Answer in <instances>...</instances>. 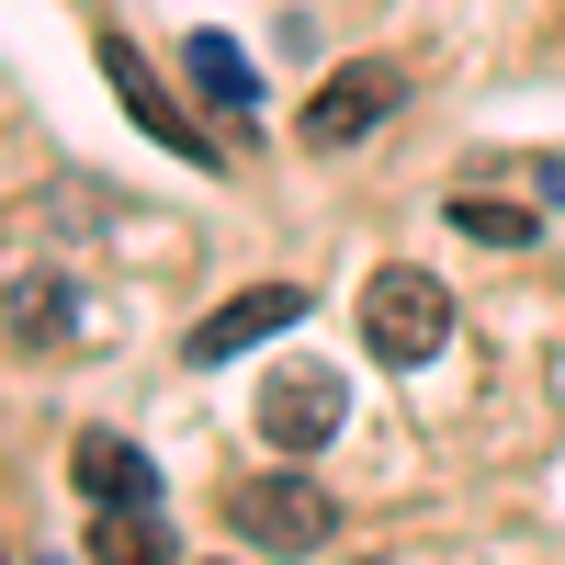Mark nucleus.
Masks as SVG:
<instances>
[{
	"instance_id": "nucleus-9",
	"label": "nucleus",
	"mask_w": 565,
	"mask_h": 565,
	"mask_svg": "<svg viewBox=\"0 0 565 565\" xmlns=\"http://www.w3.org/2000/svg\"><path fill=\"white\" fill-rule=\"evenodd\" d=\"M0 328H12L23 351H57V340H79V295H68L57 271H23L12 295H0Z\"/></svg>"
},
{
	"instance_id": "nucleus-2",
	"label": "nucleus",
	"mask_w": 565,
	"mask_h": 565,
	"mask_svg": "<svg viewBox=\"0 0 565 565\" xmlns=\"http://www.w3.org/2000/svg\"><path fill=\"white\" fill-rule=\"evenodd\" d=\"M226 532H238L249 554H317V543H340V498H328L317 476H295V452H282L271 476L226 487Z\"/></svg>"
},
{
	"instance_id": "nucleus-1",
	"label": "nucleus",
	"mask_w": 565,
	"mask_h": 565,
	"mask_svg": "<svg viewBox=\"0 0 565 565\" xmlns=\"http://www.w3.org/2000/svg\"><path fill=\"white\" fill-rule=\"evenodd\" d=\"M68 487H79V509H90V554H170V532H159V463L136 452V441H114V430H79L68 441Z\"/></svg>"
},
{
	"instance_id": "nucleus-10",
	"label": "nucleus",
	"mask_w": 565,
	"mask_h": 565,
	"mask_svg": "<svg viewBox=\"0 0 565 565\" xmlns=\"http://www.w3.org/2000/svg\"><path fill=\"white\" fill-rule=\"evenodd\" d=\"M441 215H452L476 249H532V238H543V204H498V193H452Z\"/></svg>"
},
{
	"instance_id": "nucleus-5",
	"label": "nucleus",
	"mask_w": 565,
	"mask_h": 565,
	"mask_svg": "<svg viewBox=\"0 0 565 565\" xmlns=\"http://www.w3.org/2000/svg\"><path fill=\"white\" fill-rule=\"evenodd\" d=\"M396 103H407V68H385V57H362V68H328V79H317V103L295 114V136H306L317 159H340V148H362V136L385 125Z\"/></svg>"
},
{
	"instance_id": "nucleus-11",
	"label": "nucleus",
	"mask_w": 565,
	"mask_h": 565,
	"mask_svg": "<svg viewBox=\"0 0 565 565\" xmlns=\"http://www.w3.org/2000/svg\"><path fill=\"white\" fill-rule=\"evenodd\" d=\"M521 181H532V204H565V159H532Z\"/></svg>"
},
{
	"instance_id": "nucleus-7",
	"label": "nucleus",
	"mask_w": 565,
	"mask_h": 565,
	"mask_svg": "<svg viewBox=\"0 0 565 565\" xmlns=\"http://www.w3.org/2000/svg\"><path fill=\"white\" fill-rule=\"evenodd\" d=\"M317 295H306V282H249V295H226L204 328H193V340H181V362H238V351H260L271 340V328H295Z\"/></svg>"
},
{
	"instance_id": "nucleus-4",
	"label": "nucleus",
	"mask_w": 565,
	"mask_h": 565,
	"mask_svg": "<svg viewBox=\"0 0 565 565\" xmlns=\"http://www.w3.org/2000/svg\"><path fill=\"white\" fill-rule=\"evenodd\" d=\"M340 418H351V373H328V362H282L260 385V441L295 452V463L340 441Z\"/></svg>"
},
{
	"instance_id": "nucleus-3",
	"label": "nucleus",
	"mask_w": 565,
	"mask_h": 565,
	"mask_svg": "<svg viewBox=\"0 0 565 565\" xmlns=\"http://www.w3.org/2000/svg\"><path fill=\"white\" fill-rule=\"evenodd\" d=\"M441 340H452V282L407 271V260L362 282V351L385 362V373H418V362H430Z\"/></svg>"
},
{
	"instance_id": "nucleus-6",
	"label": "nucleus",
	"mask_w": 565,
	"mask_h": 565,
	"mask_svg": "<svg viewBox=\"0 0 565 565\" xmlns=\"http://www.w3.org/2000/svg\"><path fill=\"white\" fill-rule=\"evenodd\" d=\"M90 57H103V79L125 90V114H136V125H148V136H159V148H181V170H215V136H204L193 114H181V103H170V79H159L148 57H136V34H125V23H103V34H90Z\"/></svg>"
},
{
	"instance_id": "nucleus-8",
	"label": "nucleus",
	"mask_w": 565,
	"mask_h": 565,
	"mask_svg": "<svg viewBox=\"0 0 565 565\" xmlns=\"http://www.w3.org/2000/svg\"><path fill=\"white\" fill-rule=\"evenodd\" d=\"M181 79H193L226 125H260V68H249L226 34H181Z\"/></svg>"
}]
</instances>
